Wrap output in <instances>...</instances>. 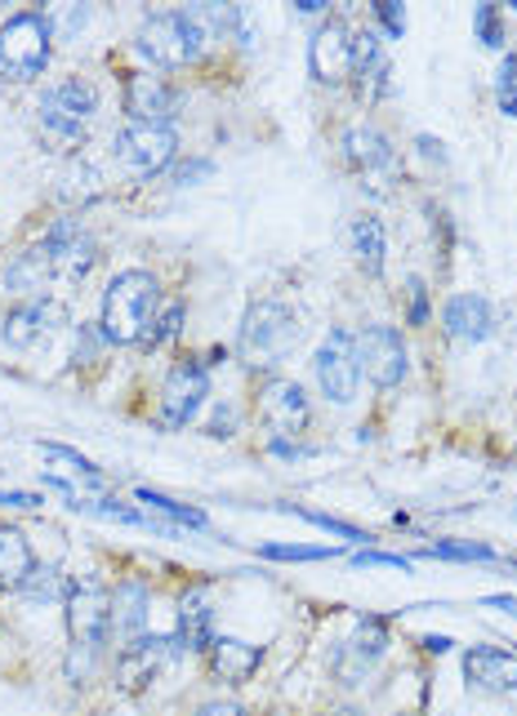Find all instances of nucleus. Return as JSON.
<instances>
[{"label":"nucleus","mask_w":517,"mask_h":716,"mask_svg":"<svg viewBox=\"0 0 517 716\" xmlns=\"http://www.w3.org/2000/svg\"><path fill=\"white\" fill-rule=\"evenodd\" d=\"M45 499L41 494H28V490H10V494H0V508H41Z\"/></svg>","instance_id":"obj_42"},{"label":"nucleus","mask_w":517,"mask_h":716,"mask_svg":"<svg viewBox=\"0 0 517 716\" xmlns=\"http://www.w3.org/2000/svg\"><path fill=\"white\" fill-rule=\"evenodd\" d=\"M308 397L295 379H268L258 388V419L273 432V441H286V437H300L308 428Z\"/></svg>","instance_id":"obj_12"},{"label":"nucleus","mask_w":517,"mask_h":716,"mask_svg":"<svg viewBox=\"0 0 517 716\" xmlns=\"http://www.w3.org/2000/svg\"><path fill=\"white\" fill-rule=\"evenodd\" d=\"M291 512H300L304 521H313V525H322V530H331V534H339V539H348V543H371V534H366V530H357V525H348V521H339V516L304 512V508H291Z\"/></svg>","instance_id":"obj_35"},{"label":"nucleus","mask_w":517,"mask_h":716,"mask_svg":"<svg viewBox=\"0 0 517 716\" xmlns=\"http://www.w3.org/2000/svg\"><path fill=\"white\" fill-rule=\"evenodd\" d=\"M103 342H108V338H103V329H90V325H81V338H77V361H94Z\"/></svg>","instance_id":"obj_40"},{"label":"nucleus","mask_w":517,"mask_h":716,"mask_svg":"<svg viewBox=\"0 0 517 716\" xmlns=\"http://www.w3.org/2000/svg\"><path fill=\"white\" fill-rule=\"evenodd\" d=\"M388 654V623L384 618H362L353 632H348V641L335 649V676L344 681V685H357V681H366L371 672H375V663Z\"/></svg>","instance_id":"obj_13"},{"label":"nucleus","mask_w":517,"mask_h":716,"mask_svg":"<svg viewBox=\"0 0 517 716\" xmlns=\"http://www.w3.org/2000/svg\"><path fill=\"white\" fill-rule=\"evenodd\" d=\"M258 556H264V561H326L335 552L331 548H308V543H264V548H258Z\"/></svg>","instance_id":"obj_34"},{"label":"nucleus","mask_w":517,"mask_h":716,"mask_svg":"<svg viewBox=\"0 0 517 716\" xmlns=\"http://www.w3.org/2000/svg\"><path fill=\"white\" fill-rule=\"evenodd\" d=\"M357 366L375 388H397L406 379V370H410L402 334L393 325H366L357 334Z\"/></svg>","instance_id":"obj_10"},{"label":"nucleus","mask_w":517,"mask_h":716,"mask_svg":"<svg viewBox=\"0 0 517 716\" xmlns=\"http://www.w3.org/2000/svg\"><path fill=\"white\" fill-rule=\"evenodd\" d=\"M464 676H468V685H477L486 694H513L517 689V654L495 649V645H473L464 654Z\"/></svg>","instance_id":"obj_18"},{"label":"nucleus","mask_w":517,"mask_h":716,"mask_svg":"<svg viewBox=\"0 0 517 716\" xmlns=\"http://www.w3.org/2000/svg\"><path fill=\"white\" fill-rule=\"evenodd\" d=\"M473 23H477L481 45H490V50H499V45H504V32H499V10H495V6H477V10H473Z\"/></svg>","instance_id":"obj_37"},{"label":"nucleus","mask_w":517,"mask_h":716,"mask_svg":"<svg viewBox=\"0 0 517 716\" xmlns=\"http://www.w3.org/2000/svg\"><path fill=\"white\" fill-rule=\"evenodd\" d=\"M63 325H68V307L63 303H54V298H28V303H19L6 316V329H0V334H6L10 347H37L41 338H50Z\"/></svg>","instance_id":"obj_15"},{"label":"nucleus","mask_w":517,"mask_h":716,"mask_svg":"<svg viewBox=\"0 0 517 716\" xmlns=\"http://www.w3.org/2000/svg\"><path fill=\"white\" fill-rule=\"evenodd\" d=\"M495 103L504 116H517V54H508L499 63V76H495Z\"/></svg>","instance_id":"obj_33"},{"label":"nucleus","mask_w":517,"mask_h":716,"mask_svg":"<svg viewBox=\"0 0 517 716\" xmlns=\"http://www.w3.org/2000/svg\"><path fill=\"white\" fill-rule=\"evenodd\" d=\"M353 76H357V99L375 103L388 90V54L379 45V32L353 37Z\"/></svg>","instance_id":"obj_22"},{"label":"nucleus","mask_w":517,"mask_h":716,"mask_svg":"<svg viewBox=\"0 0 517 716\" xmlns=\"http://www.w3.org/2000/svg\"><path fill=\"white\" fill-rule=\"evenodd\" d=\"M41 249H45V258H50V272L63 276V280H81V276H90L94 263H99V245H94V236L81 227V218H59V223L45 232Z\"/></svg>","instance_id":"obj_11"},{"label":"nucleus","mask_w":517,"mask_h":716,"mask_svg":"<svg viewBox=\"0 0 517 716\" xmlns=\"http://www.w3.org/2000/svg\"><path fill=\"white\" fill-rule=\"evenodd\" d=\"M210 437H232V410H219V415H214Z\"/></svg>","instance_id":"obj_45"},{"label":"nucleus","mask_w":517,"mask_h":716,"mask_svg":"<svg viewBox=\"0 0 517 716\" xmlns=\"http://www.w3.org/2000/svg\"><path fill=\"white\" fill-rule=\"evenodd\" d=\"M32 570H37V556H32V543L23 539V530L0 525V592H19Z\"/></svg>","instance_id":"obj_25"},{"label":"nucleus","mask_w":517,"mask_h":716,"mask_svg":"<svg viewBox=\"0 0 517 716\" xmlns=\"http://www.w3.org/2000/svg\"><path fill=\"white\" fill-rule=\"evenodd\" d=\"M94 663H99V649L72 641V649H68V681H72V685L90 681V676H94Z\"/></svg>","instance_id":"obj_36"},{"label":"nucleus","mask_w":517,"mask_h":716,"mask_svg":"<svg viewBox=\"0 0 517 716\" xmlns=\"http://www.w3.org/2000/svg\"><path fill=\"white\" fill-rule=\"evenodd\" d=\"M112 636L121 649L148 636V587L139 579H125L112 592Z\"/></svg>","instance_id":"obj_20"},{"label":"nucleus","mask_w":517,"mask_h":716,"mask_svg":"<svg viewBox=\"0 0 517 716\" xmlns=\"http://www.w3.org/2000/svg\"><path fill=\"white\" fill-rule=\"evenodd\" d=\"M196 716H241V707H236V703H232V698H227V703H223V698H219V703H205V707H201V712H196Z\"/></svg>","instance_id":"obj_44"},{"label":"nucleus","mask_w":517,"mask_h":716,"mask_svg":"<svg viewBox=\"0 0 517 716\" xmlns=\"http://www.w3.org/2000/svg\"><path fill=\"white\" fill-rule=\"evenodd\" d=\"M68 632L77 645L103 649L112 641V592L99 579H81L68 592Z\"/></svg>","instance_id":"obj_8"},{"label":"nucleus","mask_w":517,"mask_h":716,"mask_svg":"<svg viewBox=\"0 0 517 716\" xmlns=\"http://www.w3.org/2000/svg\"><path fill=\"white\" fill-rule=\"evenodd\" d=\"M214 641V610L205 587H187L179 596V627H174V649H210Z\"/></svg>","instance_id":"obj_21"},{"label":"nucleus","mask_w":517,"mask_h":716,"mask_svg":"<svg viewBox=\"0 0 517 716\" xmlns=\"http://www.w3.org/2000/svg\"><path fill=\"white\" fill-rule=\"evenodd\" d=\"M205 23L196 10H170V14H152L139 32V50L156 63V68H187L201 59L205 50Z\"/></svg>","instance_id":"obj_3"},{"label":"nucleus","mask_w":517,"mask_h":716,"mask_svg":"<svg viewBox=\"0 0 517 716\" xmlns=\"http://www.w3.org/2000/svg\"><path fill=\"white\" fill-rule=\"evenodd\" d=\"M442 320H446L450 338H468V342H477V338H486L495 329V311H490V303L481 294H455L446 303Z\"/></svg>","instance_id":"obj_23"},{"label":"nucleus","mask_w":517,"mask_h":716,"mask_svg":"<svg viewBox=\"0 0 517 716\" xmlns=\"http://www.w3.org/2000/svg\"><path fill=\"white\" fill-rule=\"evenodd\" d=\"M94 112H99V90L85 76H68V81L45 90V99H41V130L54 143H63V147H77L85 139Z\"/></svg>","instance_id":"obj_5"},{"label":"nucleus","mask_w":517,"mask_h":716,"mask_svg":"<svg viewBox=\"0 0 517 716\" xmlns=\"http://www.w3.org/2000/svg\"><path fill=\"white\" fill-rule=\"evenodd\" d=\"M170 654H179L174 649V636H139L134 645H125L116 654V681H121V689L139 694L143 685H152L156 672L170 663Z\"/></svg>","instance_id":"obj_17"},{"label":"nucleus","mask_w":517,"mask_h":716,"mask_svg":"<svg viewBox=\"0 0 517 716\" xmlns=\"http://www.w3.org/2000/svg\"><path fill=\"white\" fill-rule=\"evenodd\" d=\"M19 592H23V596H32V601H59V596L68 601V592H72V587H68V579H63L54 565H37Z\"/></svg>","instance_id":"obj_30"},{"label":"nucleus","mask_w":517,"mask_h":716,"mask_svg":"<svg viewBox=\"0 0 517 716\" xmlns=\"http://www.w3.org/2000/svg\"><path fill=\"white\" fill-rule=\"evenodd\" d=\"M344 152H348V161H353L357 170H366V174L393 165V147H388V139H384L375 125H353V130L344 134Z\"/></svg>","instance_id":"obj_26"},{"label":"nucleus","mask_w":517,"mask_h":716,"mask_svg":"<svg viewBox=\"0 0 517 716\" xmlns=\"http://www.w3.org/2000/svg\"><path fill=\"white\" fill-rule=\"evenodd\" d=\"M50 19L37 10L14 14L10 23H0V76L6 81H37L50 68Z\"/></svg>","instance_id":"obj_4"},{"label":"nucleus","mask_w":517,"mask_h":716,"mask_svg":"<svg viewBox=\"0 0 517 716\" xmlns=\"http://www.w3.org/2000/svg\"><path fill=\"white\" fill-rule=\"evenodd\" d=\"M375 14H379V23L388 28V37H402V32H406V10L397 6V0H379Z\"/></svg>","instance_id":"obj_39"},{"label":"nucleus","mask_w":517,"mask_h":716,"mask_svg":"<svg viewBox=\"0 0 517 716\" xmlns=\"http://www.w3.org/2000/svg\"><path fill=\"white\" fill-rule=\"evenodd\" d=\"M156 311V276L152 272H116L103 294V338L108 342H143Z\"/></svg>","instance_id":"obj_1"},{"label":"nucleus","mask_w":517,"mask_h":716,"mask_svg":"<svg viewBox=\"0 0 517 716\" xmlns=\"http://www.w3.org/2000/svg\"><path fill=\"white\" fill-rule=\"evenodd\" d=\"M424 645H428V649H433V654H446V649H450V636H428V641H424Z\"/></svg>","instance_id":"obj_47"},{"label":"nucleus","mask_w":517,"mask_h":716,"mask_svg":"<svg viewBox=\"0 0 517 716\" xmlns=\"http://www.w3.org/2000/svg\"><path fill=\"white\" fill-rule=\"evenodd\" d=\"M258 663H264V649L250 645V641H236V636H214L210 641V667H214V676H223L232 685L250 681Z\"/></svg>","instance_id":"obj_24"},{"label":"nucleus","mask_w":517,"mask_h":716,"mask_svg":"<svg viewBox=\"0 0 517 716\" xmlns=\"http://www.w3.org/2000/svg\"><path fill=\"white\" fill-rule=\"evenodd\" d=\"M317 383L322 392L335 401V406H348L357 397V383H362V366H357V338L348 329H331L326 342L317 347Z\"/></svg>","instance_id":"obj_9"},{"label":"nucleus","mask_w":517,"mask_h":716,"mask_svg":"<svg viewBox=\"0 0 517 716\" xmlns=\"http://www.w3.org/2000/svg\"><path fill=\"white\" fill-rule=\"evenodd\" d=\"M481 605H490V610H508V614H517V596H481Z\"/></svg>","instance_id":"obj_46"},{"label":"nucleus","mask_w":517,"mask_h":716,"mask_svg":"<svg viewBox=\"0 0 517 716\" xmlns=\"http://www.w3.org/2000/svg\"><path fill=\"white\" fill-rule=\"evenodd\" d=\"M353 565H388V570H402V574L410 570V561H406V556H393V552H371V548H366V552H357V556H353Z\"/></svg>","instance_id":"obj_41"},{"label":"nucleus","mask_w":517,"mask_h":716,"mask_svg":"<svg viewBox=\"0 0 517 716\" xmlns=\"http://www.w3.org/2000/svg\"><path fill=\"white\" fill-rule=\"evenodd\" d=\"M41 459L50 463V468H41L45 477H50V485H59L68 499H90L85 490H108V477L90 463V459H81L77 450H68V446H41Z\"/></svg>","instance_id":"obj_16"},{"label":"nucleus","mask_w":517,"mask_h":716,"mask_svg":"<svg viewBox=\"0 0 517 716\" xmlns=\"http://www.w3.org/2000/svg\"><path fill=\"white\" fill-rule=\"evenodd\" d=\"M308 72L322 81V85H339L353 76V37L339 19L322 23L313 32V45H308Z\"/></svg>","instance_id":"obj_14"},{"label":"nucleus","mask_w":517,"mask_h":716,"mask_svg":"<svg viewBox=\"0 0 517 716\" xmlns=\"http://www.w3.org/2000/svg\"><path fill=\"white\" fill-rule=\"evenodd\" d=\"M513 10H517V0H513Z\"/></svg>","instance_id":"obj_49"},{"label":"nucleus","mask_w":517,"mask_h":716,"mask_svg":"<svg viewBox=\"0 0 517 716\" xmlns=\"http://www.w3.org/2000/svg\"><path fill=\"white\" fill-rule=\"evenodd\" d=\"M300 342V316L277 303V298H264L254 303L241 320V356L245 366H277L282 356Z\"/></svg>","instance_id":"obj_2"},{"label":"nucleus","mask_w":517,"mask_h":716,"mask_svg":"<svg viewBox=\"0 0 517 716\" xmlns=\"http://www.w3.org/2000/svg\"><path fill=\"white\" fill-rule=\"evenodd\" d=\"M201 174H210V161H187V165L174 174V183H179V187H187V183H192V178H201Z\"/></svg>","instance_id":"obj_43"},{"label":"nucleus","mask_w":517,"mask_h":716,"mask_svg":"<svg viewBox=\"0 0 517 716\" xmlns=\"http://www.w3.org/2000/svg\"><path fill=\"white\" fill-rule=\"evenodd\" d=\"M331 716H357V712H348V707H339V712H331Z\"/></svg>","instance_id":"obj_48"},{"label":"nucleus","mask_w":517,"mask_h":716,"mask_svg":"<svg viewBox=\"0 0 517 716\" xmlns=\"http://www.w3.org/2000/svg\"><path fill=\"white\" fill-rule=\"evenodd\" d=\"M139 503H148L152 512H161V516H170V525H192V530H210V516L201 512V508H192V503H179V499H165V494H156V490H139Z\"/></svg>","instance_id":"obj_29"},{"label":"nucleus","mask_w":517,"mask_h":716,"mask_svg":"<svg viewBox=\"0 0 517 716\" xmlns=\"http://www.w3.org/2000/svg\"><path fill=\"white\" fill-rule=\"evenodd\" d=\"M353 249H357V263H362L371 276H379V272H384V223L371 218V214H362V218L353 223Z\"/></svg>","instance_id":"obj_28"},{"label":"nucleus","mask_w":517,"mask_h":716,"mask_svg":"<svg viewBox=\"0 0 517 716\" xmlns=\"http://www.w3.org/2000/svg\"><path fill=\"white\" fill-rule=\"evenodd\" d=\"M112 152H116V161L130 170V174H139V178H152V174H161L170 161H174V152H179V139H174V130L170 125H148V121H130L125 130H116V139H112Z\"/></svg>","instance_id":"obj_7"},{"label":"nucleus","mask_w":517,"mask_h":716,"mask_svg":"<svg viewBox=\"0 0 517 716\" xmlns=\"http://www.w3.org/2000/svg\"><path fill=\"white\" fill-rule=\"evenodd\" d=\"M179 329H183V303H165L161 316H152V325H148V334H143V347H161V342H170Z\"/></svg>","instance_id":"obj_31"},{"label":"nucleus","mask_w":517,"mask_h":716,"mask_svg":"<svg viewBox=\"0 0 517 716\" xmlns=\"http://www.w3.org/2000/svg\"><path fill=\"white\" fill-rule=\"evenodd\" d=\"M125 112L134 121H148V125H170V116H174V90L161 76H152V72H134L125 81Z\"/></svg>","instance_id":"obj_19"},{"label":"nucleus","mask_w":517,"mask_h":716,"mask_svg":"<svg viewBox=\"0 0 517 716\" xmlns=\"http://www.w3.org/2000/svg\"><path fill=\"white\" fill-rule=\"evenodd\" d=\"M424 556H433V561H495V552L486 543H428Z\"/></svg>","instance_id":"obj_32"},{"label":"nucleus","mask_w":517,"mask_h":716,"mask_svg":"<svg viewBox=\"0 0 517 716\" xmlns=\"http://www.w3.org/2000/svg\"><path fill=\"white\" fill-rule=\"evenodd\" d=\"M406 294H410V311H406L410 325H424V320H428V289H424V280L410 276V280H406Z\"/></svg>","instance_id":"obj_38"},{"label":"nucleus","mask_w":517,"mask_h":716,"mask_svg":"<svg viewBox=\"0 0 517 716\" xmlns=\"http://www.w3.org/2000/svg\"><path fill=\"white\" fill-rule=\"evenodd\" d=\"M50 276H54V272H50V258H45V249L37 245V249L19 254V263L6 272V285L19 289V294H28V298H45V280H50Z\"/></svg>","instance_id":"obj_27"},{"label":"nucleus","mask_w":517,"mask_h":716,"mask_svg":"<svg viewBox=\"0 0 517 716\" xmlns=\"http://www.w3.org/2000/svg\"><path fill=\"white\" fill-rule=\"evenodd\" d=\"M205 397H210V375H205V366L196 361V356H183V361H179V366L165 375V383H161L156 423H161L165 432L187 428V423L196 419V410L205 406Z\"/></svg>","instance_id":"obj_6"}]
</instances>
